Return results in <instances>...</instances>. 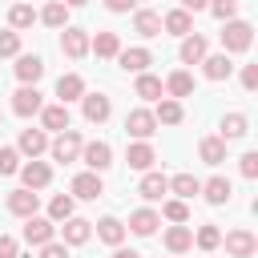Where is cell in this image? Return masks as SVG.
I'll list each match as a JSON object with an SVG mask.
<instances>
[{
  "instance_id": "1",
  "label": "cell",
  "mask_w": 258,
  "mask_h": 258,
  "mask_svg": "<svg viewBox=\"0 0 258 258\" xmlns=\"http://www.w3.org/2000/svg\"><path fill=\"white\" fill-rule=\"evenodd\" d=\"M81 145H85V141H81L77 129H60L56 141H48V153H52V161L64 165V161H77V157H81Z\"/></svg>"
},
{
  "instance_id": "2",
  "label": "cell",
  "mask_w": 258,
  "mask_h": 258,
  "mask_svg": "<svg viewBox=\"0 0 258 258\" xmlns=\"http://www.w3.org/2000/svg\"><path fill=\"white\" fill-rule=\"evenodd\" d=\"M254 40V28L246 20H226V32H222V48L226 52H246Z\"/></svg>"
},
{
  "instance_id": "3",
  "label": "cell",
  "mask_w": 258,
  "mask_h": 258,
  "mask_svg": "<svg viewBox=\"0 0 258 258\" xmlns=\"http://www.w3.org/2000/svg\"><path fill=\"white\" fill-rule=\"evenodd\" d=\"M125 133L137 137V141H149V137L157 133V117H153L149 109H133V113L125 117Z\"/></svg>"
},
{
  "instance_id": "4",
  "label": "cell",
  "mask_w": 258,
  "mask_h": 258,
  "mask_svg": "<svg viewBox=\"0 0 258 258\" xmlns=\"http://www.w3.org/2000/svg\"><path fill=\"white\" fill-rule=\"evenodd\" d=\"M40 89L36 85H20L16 93H12V113L16 117H32V113H40Z\"/></svg>"
},
{
  "instance_id": "5",
  "label": "cell",
  "mask_w": 258,
  "mask_h": 258,
  "mask_svg": "<svg viewBox=\"0 0 258 258\" xmlns=\"http://www.w3.org/2000/svg\"><path fill=\"white\" fill-rule=\"evenodd\" d=\"M81 113H85V121H89V125H101V121H109L113 105H109V97H105V93H85V97H81Z\"/></svg>"
},
{
  "instance_id": "6",
  "label": "cell",
  "mask_w": 258,
  "mask_h": 258,
  "mask_svg": "<svg viewBox=\"0 0 258 258\" xmlns=\"http://www.w3.org/2000/svg\"><path fill=\"white\" fill-rule=\"evenodd\" d=\"M81 157H85V165H89L93 173H105V169L113 165V149H109V141H89V145H81Z\"/></svg>"
},
{
  "instance_id": "7",
  "label": "cell",
  "mask_w": 258,
  "mask_h": 258,
  "mask_svg": "<svg viewBox=\"0 0 258 258\" xmlns=\"http://www.w3.org/2000/svg\"><path fill=\"white\" fill-rule=\"evenodd\" d=\"M52 234H56V222L52 218H24V242L28 246H44V242H52Z\"/></svg>"
},
{
  "instance_id": "8",
  "label": "cell",
  "mask_w": 258,
  "mask_h": 258,
  "mask_svg": "<svg viewBox=\"0 0 258 258\" xmlns=\"http://www.w3.org/2000/svg\"><path fill=\"white\" fill-rule=\"evenodd\" d=\"M60 52H64L69 60H81V56L89 52V32H85V28H69V24H64V32H60Z\"/></svg>"
},
{
  "instance_id": "9",
  "label": "cell",
  "mask_w": 258,
  "mask_h": 258,
  "mask_svg": "<svg viewBox=\"0 0 258 258\" xmlns=\"http://www.w3.org/2000/svg\"><path fill=\"white\" fill-rule=\"evenodd\" d=\"M16 173H20V181H24V189H44V185L52 181V169H48L44 161H36V157H32L28 165H20Z\"/></svg>"
},
{
  "instance_id": "10",
  "label": "cell",
  "mask_w": 258,
  "mask_h": 258,
  "mask_svg": "<svg viewBox=\"0 0 258 258\" xmlns=\"http://www.w3.org/2000/svg\"><path fill=\"white\" fill-rule=\"evenodd\" d=\"M69 189H73V198H85V202H97V198L105 194V185H101V173H93V169H89V173H77Z\"/></svg>"
},
{
  "instance_id": "11",
  "label": "cell",
  "mask_w": 258,
  "mask_h": 258,
  "mask_svg": "<svg viewBox=\"0 0 258 258\" xmlns=\"http://www.w3.org/2000/svg\"><path fill=\"white\" fill-rule=\"evenodd\" d=\"M254 250H258V238L250 230H230L226 234V254L230 258H250Z\"/></svg>"
},
{
  "instance_id": "12",
  "label": "cell",
  "mask_w": 258,
  "mask_h": 258,
  "mask_svg": "<svg viewBox=\"0 0 258 258\" xmlns=\"http://www.w3.org/2000/svg\"><path fill=\"white\" fill-rule=\"evenodd\" d=\"M202 69H206V77L210 81H230V73H234V60H230V52H206L202 56Z\"/></svg>"
},
{
  "instance_id": "13",
  "label": "cell",
  "mask_w": 258,
  "mask_h": 258,
  "mask_svg": "<svg viewBox=\"0 0 258 258\" xmlns=\"http://www.w3.org/2000/svg\"><path fill=\"white\" fill-rule=\"evenodd\" d=\"M137 194H141L145 202H161V198L169 194V177H161V173H153V169H145V177H141V185H137Z\"/></svg>"
},
{
  "instance_id": "14",
  "label": "cell",
  "mask_w": 258,
  "mask_h": 258,
  "mask_svg": "<svg viewBox=\"0 0 258 258\" xmlns=\"http://www.w3.org/2000/svg\"><path fill=\"white\" fill-rule=\"evenodd\" d=\"M89 234H93V222H85V218H64V226H60L64 246H85Z\"/></svg>"
},
{
  "instance_id": "15",
  "label": "cell",
  "mask_w": 258,
  "mask_h": 258,
  "mask_svg": "<svg viewBox=\"0 0 258 258\" xmlns=\"http://www.w3.org/2000/svg\"><path fill=\"white\" fill-rule=\"evenodd\" d=\"M189 246H194V230H189L185 222H173V226L165 230V250H169V254H185Z\"/></svg>"
},
{
  "instance_id": "16",
  "label": "cell",
  "mask_w": 258,
  "mask_h": 258,
  "mask_svg": "<svg viewBox=\"0 0 258 258\" xmlns=\"http://www.w3.org/2000/svg\"><path fill=\"white\" fill-rule=\"evenodd\" d=\"M189 28H194V16L185 8H173L161 16V32H169V36H189Z\"/></svg>"
},
{
  "instance_id": "17",
  "label": "cell",
  "mask_w": 258,
  "mask_h": 258,
  "mask_svg": "<svg viewBox=\"0 0 258 258\" xmlns=\"http://www.w3.org/2000/svg\"><path fill=\"white\" fill-rule=\"evenodd\" d=\"M117 64H121L125 73H145V69L153 64V56H149V48H121V52H117Z\"/></svg>"
},
{
  "instance_id": "18",
  "label": "cell",
  "mask_w": 258,
  "mask_h": 258,
  "mask_svg": "<svg viewBox=\"0 0 258 258\" xmlns=\"http://www.w3.org/2000/svg\"><path fill=\"white\" fill-rule=\"evenodd\" d=\"M125 161H129V169H141V173H145V169L157 161V153H153L149 141H133V145L125 149Z\"/></svg>"
},
{
  "instance_id": "19",
  "label": "cell",
  "mask_w": 258,
  "mask_h": 258,
  "mask_svg": "<svg viewBox=\"0 0 258 258\" xmlns=\"http://www.w3.org/2000/svg\"><path fill=\"white\" fill-rule=\"evenodd\" d=\"M230 194H234L230 177H210V181H202V198H206L210 206H226V202H230Z\"/></svg>"
},
{
  "instance_id": "20",
  "label": "cell",
  "mask_w": 258,
  "mask_h": 258,
  "mask_svg": "<svg viewBox=\"0 0 258 258\" xmlns=\"http://www.w3.org/2000/svg\"><path fill=\"white\" fill-rule=\"evenodd\" d=\"M36 206H40V198H36L32 189H12V194H8V210H12L16 218H32Z\"/></svg>"
},
{
  "instance_id": "21",
  "label": "cell",
  "mask_w": 258,
  "mask_h": 258,
  "mask_svg": "<svg viewBox=\"0 0 258 258\" xmlns=\"http://www.w3.org/2000/svg\"><path fill=\"white\" fill-rule=\"evenodd\" d=\"M210 52V44H206V36H198V32H189V36H181V60L185 64H202V56Z\"/></svg>"
},
{
  "instance_id": "22",
  "label": "cell",
  "mask_w": 258,
  "mask_h": 258,
  "mask_svg": "<svg viewBox=\"0 0 258 258\" xmlns=\"http://www.w3.org/2000/svg\"><path fill=\"white\" fill-rule=\"evenodd\" d=\"M157 226H161V214H153V210H133V214H129V230H133L137 238H149Z\"/></svg>"
},
{
  "instance_id": "23",
  "label": "cell",
  "mask_w": 258,
  "mask_h": 258,
  "mask_svg": "<svg viewBox=\"0 0 258 258\" xmlns=\"http://www.w3.org/2000/svg\"><path fill=\"white\" fill-rule=\"evenodd\" d=\"M133 32L137 36H161V12H149V8H141L137 16H133Z\"/></svg>"
},
{
  "instance_id": "24",
  "label": "cell",
  "mask_w": 258,
  "mask_h": 258,
  "mask_svg": "<svg viewBox=\"0 0 258 258\" xmlns=\"http://www.w3.org/2000/svg\"><path fill=\"white\" fill-rule=\"evenodd\" d=\"M40 125L52 133L69 129V105H40Z\"/></svg>"
},
{
  "instance_id": "25",
  "label": "cell",
  "mask_w": 258,
  "mask_h": 258,
  "mask_svg": "<svg viewBox=\"0 0 258 258\" xmlns=\"http://www.w3.org/2000/svg\"><path fill=\"white\" fill-rule=\"evenodd\" d=\"M16 77H20L24 85H36V81L44 77V60H40V56H16Z\"/></svg>"
},
{
  "instance_id": "26",
  "label": "cell",
  "mask_w": 258,
  "mask_h": 258,
  "mask_svg": "<svg viewBox=\"0 0 258 258\" xmlns=\"http://www.w3.org/2000/svg\"><path fill=\"white\" fill-rule=\"evenodd\" d=\"M56 97H60V105H69V101L85 97V81H81L77 73H64V77L56 81Z\"/></svg>"
},
{
  "instance_id": "27",
  "label": "cell",
  "mask_w": 258,
  "mask_h": 258,
  "mask_svg": "<svg viewBox=\"0 0 258 258\" xmlns=\"http://www.w3.org/2000/svg\"><path fill=\"white\" fill-rule=\"evenodd\" d=\"M44 149H48V133H44V129H24V133H20V153L40 157Z\"/></svg>"
},
{
  "instance_id": "28",
  "label": "cell",
  "mask_w": 258,
  "mask_h": 258,
  "mask_svg": "<svg viewBox=\"0 0 258 258\" xmlns=\"http://www.w3.org/2000/svg\"><path fill=\"white\" fill-rule=\"evenodd\" d=\"M97 238H101L105 246H121V242H125V222H117V218H101V222H97Z\"/></svg>"
},
{
  "instance_id": "29",
  "label": "cell",
  "mask_w": 258,
  "mask_h": 258,
  "mask_svg": "<svg viewBox=\"0 0 258 258\" xmlns=\"http://www.w3.org/2000/svg\"><path fill=\"white\" fill-rule=\"evenodd\" d=\"M246 129H250L246 113H226L222 117V141H238V137H246Z\"/></svg>"
},
{
  "instance_id": "30",
  "label": "cell",
  "mask_w": 258,
  "mask_h": 258,
  "mask_svg": "<svg viewBox=\"0 0 258 258\" xmlns=\"http://www.w3.org/2000/svg\"><path fill=\"white\" fill-rule=\"evenodd\" d=\"M198 153H202L206 165H222V161H226V141H222V137H202Z\"/></svg>"
},
{
  "instance_id": "31",
  "label": "cell",
  "mask_w": 258,
  "mask_h": 258,
  "mask_svg": "<svg viewBox=\"0 0 258 258\" xmlns=\"http://www.w3.org/2000/svg\"><path fill=\"white\" fill-rule=\"evenodd\" d=\"M32 24H36V8L32 4H12L8 8V28L20 32V28H32Z\"/></svg>"
},
{
  "instance_id": "32",
  "label": "cell",
  "mask_w": 258,
  "mask_h": 258,
  "mask_svg": "<svg viewBox=\"0 0 258 258\" xmlns=\"http://www.w3.org/2000/svg\"><path fill=\"white\" fill-rule=\"evenodd\" d=\"M36 20H44L48 28H64V24H69V4H64V0H52V4H44V12H40Z\"/></svg>"
},
{
  "instance_id": "33",
  "label": "cell",
  "mask_w": 258,
  "mask_h": 258,
  "mask_svg": "<svg viewBox=\"0 0 258 258\" xmlns=\"http://www.w3.org/2000/svg\"><path fill=\"white\" fill-rule=\"evenodd\" d=\"M161 89H165L169 97H189V93H194V77H189L185 69H177V73H169V81H165Z\"/></svg>"
},
{
  "instance_id": "34",
  "label": "cell",
  "mask_w": 258,
  "mask_h": 258,
  "mask_svg": "<svg viewBox=\"0 0 258 258\" xmlns=\"http://www.w3.org/2000/svg\"><path fill=\"white\" fill-rule=\"evenodd\" d=\"M153 117H157V125H181V117H185V113H181V101H177V97H165V101L157 105V113H153Z\"/></svg>"
},
{
  "instance_id": "35",
  "label": "cell",
  "mask_w": 258,
  "mask_h": 258,
  "mask_svg": "<svg viewBox=\"0 0 258 258\" xmlns=\"http://www.w3.org/2000/svg\"><path fill=\"white\" fill-rule=\"evenodd\" d=\"M89 48H93L97 56H117V52H121V40H117V32H97V36L89 40Z\"/></svg>"
},
{
  "instance_id": "36",
  "label": "cell",
  "mask_w": 258,
  "mask_h": 258,
  "mask_svg": "<svg viewBox=\"0 0 258 258\" xmlns=\"http://www.w3.org/2000/svg\"><path fill=\"white\" fill-rule=\"evenodd\" d=\"M169 189L185 202V198H194V194H202V181L194 177V173H177V177H169Z\"/></svg>"
},
{
  "instance_id": "37",
  "label": "cell",
  "mask_w": 258,
  "mask_h": 258,
  "mask_svg": "<svg viewBox=\"0 0 258 258\" xmlns=\"http://www.w3.org/2000/svg\"><path fill=\"white\" fill-rule=\"evenodd\" d=\"M165 89H161V81L157 77H149V73H137V97H145V101H157Z\"/></svg>"
},
{
  "instance_id": "38",
  "label": "cell",
  "mask_w": 258,
  "mask_h": 258,
  "mask_svg": "<svg viewBox=\"0 0 258 258\" xmlns=\"http://www.w3.org/2000/svg\"><path fill=\"white\" fill-rule=\"evenodd\" d=\"M48 218H52V222H64V218H73V198H69V194H56V198L48 202Z\"/></svg>"
},
{
  "instance_id": "39",
  "label": "cell",
  "mask_w": 258,
  "mask_h": 258,
  "mask_svg": "<svg viewBox=\"0 0 258 258\" xmlns=\"http://www.w3.org/2000/svg\"><path fill=\"white\" fill-rule=\"evenodd\" d=\"M161 218H169V222H189V206H185L181 198H169V202L161 206Z\"/></svg>"
},
{
  "instance_id": "40",
  "label": "cell",
  "mask_w": 258,
  "mask_h": 258,
  "mask_svg": "<svg viewBox=\"0 0 258 258\" xmlns=\"http://www.w3.org/2000/svg\"><path fill=\"white\" fill-rule=\"evenodd\" d=\"M194 242H198L202 250H218V246H222V234H218V226H202V230L194 234Z\"/></svg>"
},
{
  "instance_id": "41",
  "label": "cell",
  "mask_w": 258,
  "mask_h": 258,
  "mask_svg": "<svg viewBox=\"0 0 258 258\" xmlns=\"http://www.w3.org/2000/svg\"><path fill=\"white\" fill-rule=\"evenodd\" d=\"M16 169H20V149L4 145V149H0V177H8V173H16Z\"/></svg>"
},
{
  "instance_id": "42",
  "label": "cell",
  "mask_w": 258,
  "mask_h": 258,
  "mask_svg": "<svg viewBox=\"0 0 258 258\" xmlns=\"http://www.w3.org/2000/svg\"><path fill=\"white\" fill-rule=\"evenodd\" d=\"M20 52V32L16 28H4L0 32V56H16Z\"/></svg>"
},
{
  "instance_id": "43",
  "label": "cell",
  "mask_w": 258,
  "mask_h": 258,
  "mask_svg": "<svg viewBox=\"0 0 258 258\" xmlns=\"http://www.w3.org/2000/svg\"><path fill=\"white\" fill-rule=\"evenodd\" d=\"M210 12L218 20H234L238 16V0H210Z\"/></svg>"
},
{
  "instance_id": "44",
  "label": "cell",
  "mask_w": 258,
  "mask_h": 258,
  "mask_svg": "<svg viewBox=\"0 0 258 258\" xmlns=\"http://www.w3.org/2000/svg\"><path fill=\"white\" fill-rule=\"evenodd\" d=\"M40 258H69V246L64 242H44L40 246Z\"/></svg>"
},
{
  "instance_id": "45",
  "label": "cell",
  "mask_w": 258,
  "mask_h": 258,
  "mask_svg": "<svg viewBox=\"0 0 258 258\" xmlns=\"http://www.w3.org/2000/svg\"><path fill=\"white\" fill-rule=\"evenodd\" d=\"M242 89H246V93L258 89V64H246V69H242Z\"/></svg>"
},
{
  "instance_id": "46",
  "label": "cell",
  "mask_w": 258,
  "mask_h": 258,
  "mask_svg": "<svg viewBox=\"0 0 258 258\" xmlns=\"http://www.w3.org/2000/svg\"><path fill=\"white\" fill-rule=\"evenodd\" d=\"M242 177H258V153H242Z\"/></svg>"
},
{
  "instance_id": "47",
  "label": "cell",
  "mask_w": 258,
  "mask_h": 258,
  "mask_svg": "<svg viewBox=\"0 0 258 258\" xmlns=\"http://www.w3.org/2000/svg\"><path fill=\"white\" fill-rule=\"evenodd\" d=\"M0 258H20L16 238H12V234H0Z\"/></svg>"
},
{
  "instance_id": "48",
  "label": "cell",
  "mask_w": 258,
  "mask_h": 258,
  "mask_svg": "<svg viewBox=\"0 0 258 258\" xmlns=\"http://www.w3.org/2000/svg\"><path fill=\"white\" fill-rule=\"evenodd\" d=\"M105 8L109 12H129V8H137V0H105Z\"/></svg>"
},
{
  "instance_id": "49",
  "label": "cell",
  "mask_w": 258,
  "mask_h": 258,
  "mask_svg": "<svg viewBox=\"0 0 258 258\" xmlns=\"http://www.w3.org/2000/svg\"><path fill=\"white\" fill-rule=\"evenodd\" d=\"M181 8H185V12H206L210 0H181Z\"/></svg>"
},
{
  "instance_id": "50",
  "label": "cell",
  "mask_w": 258,
  "mask_h": 258,
  "mask_svg": "<svg viewBox=\"0 0 258 258\" xmlns=\"http://www.w3.org/2000/svg\"><path fill=\"white\" fill-rule=\"evenodd\" d=\"M113 258H141V254H137V250H121V246H117V250H113Z\"/></svg>"
},
{
  "instance_id": "51",
  "label": "cell",
  "mask_w": 258,
  "mask_h": 258,
  "mask_svg": "<svg viewBox=\"0 0 258 258\" xmlns=\"http://www.w3.org/2000/svg\"><path fill=\"white\" fill-rule=\"evenodd\" d=\"M64 4H69V8H81V4H89V0H64Z\"/></svg>"
},
{
  "instance_id": "52",
  "label": "cell",
  "mask_w": 258,
  "mask_h": 258,
  "mask_svg": "<svg viewBox=\"0 0 258 258\" xmlns=\"http://www.w3.org/2000/svg\"><path fill=\"white\" fill-rule=\"evenodd\" d=\"M173 258H181V254H173Z\"/></svg>"
}]
</instances>
